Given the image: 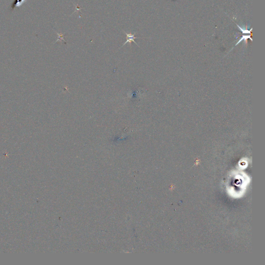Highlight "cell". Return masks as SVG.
Instances as JSON below:
<instances>
[{"instance_id":"cell-1","label":"cell","mask_w":265,"mask_h":265,"mask_svg":"<svg viewBox=\"0 0 265 265\" xmlns=\"http://www.w3.org/2000/svg\"><path fill=\"white\" fill-rule=\"evenodd\" d=\"M27 0H14L12 3L10 7V11L11 12H13L15 9L20 8L26 2Z\"/></svg>"},{"instance_id":"cell-2","label":"cell","mask_w":265,"mask_h":265,"mask_svg":"<svg viewBox=\"0 0 265 265\" xmlns=\"http://www.w3.org/2000/svg\"><path fill=\"white\" fill-rule=\"evenodd\" d=\"M123 32H124V33H125V34L126 35L127 38V40H126V41L124 43V44L121 46V47L120 48H121L123 46H124L126 43H130L131 44V43H132V42H134V43H135L137 46H138L139 47V46L137 45V43L135 42V39L138 38V37H135V35H136V34H131V33L128 34V33H127L126 32H125L124 31H123Z\"/></svg>"},{"instance_id":"cell-3","label":"cell","mask_w":265,"mask_h":265,"mask_svg":"<svg viewBox=\"0 0 265 265\" xmlns=\"http://www.w3.org/2000/svg\"><path fill=\"white\" fill-rule=\"evenodd\" d=\"M56 33H57V35H58V39L56 41L55 43H56V42H58L59 41H61V40H63V41H64V42L65 43V44H66V41H65V39H64V37H66L65 36H64V34H61V33H60H60H58V32H56Z\"/></svg>"},{"instance_id":"cell-4","label":"cell","mask_w":265,"mask_h":265,"mask_svg":"<svg viewBox=\"0 0 265 265\" xmlns=\"http://www.w3.org/2000/svg\"><path fill=\"white\" fill-rule=\"evenodd\" d=\"M248 38H250V39H251V40H252V38H251V35H243V36H242V37L240 39V40L239 41V42H238L236 44V45H238L239 43H240V42H241L242 41H243V40H246L247 39H248Z\"/></svg>"},{"instance_id":"cell-5","label":"cell","mask_w":265,"mask_h":265,"mask_svg":"<svg viewBox=\"0 0 265 265\" xmlns=\"http://www.w3.org/2000/svg\"><path fill=\"white\" fill-rule=\"evenodd\" d=\"M75 5V6L76 10H75V11L73 13V14H74V13H75L76 12H78V11H80L81 9H82V8H81V7H79V8H78V7H78V5H77V6H76V5Z\"/></svg>"}]
</instances>
